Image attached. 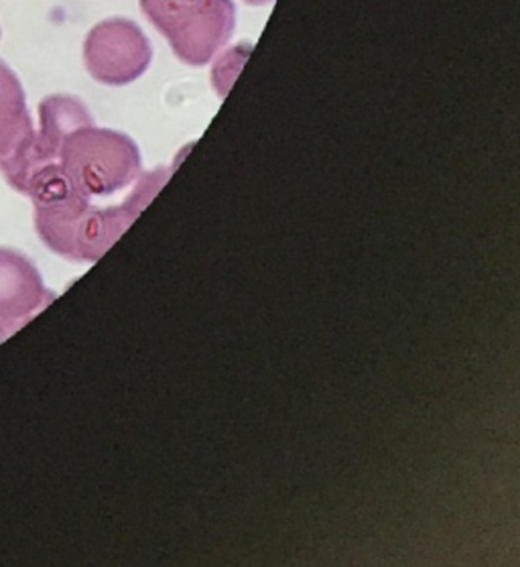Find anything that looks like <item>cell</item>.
I'll use <instances>...</instances> for the list:
<instances>
[{"label":"cell","mask_w":520,"mask_h":567,"mask_svg":"<svg viewBox=\"0 0 520 567\" xmlns=\"http://www.w3.org/2000/svg\"><path fill=\"white\" fill-rule=\"evenodd\" d=\"M250 48L238 45L235 50L226 51L222 58L216 62L211 70V82L214 87L218 90L220 96H226V92L235 84L236 75L240 72V68L247 62Z\"/></svg>","instance_id":"ba28073f"},{"label":"cell","mask_w":520,"mask_h":567,"mask_svg":"<svg viewBox=\"0 0 520 567\" xmlns=\"http://www.w3.org/2000/svg\"><path fill=\"white\" fill-rule=\"evenodd\" d=\"M248 4H267V2H271V0H245Z\"/></svg>","instance_id":"9c48e42d"},{"label":"cell","mask_w":520,"mask_h":567,"mask_svg":"<svg viewBox=\"0 0 520 567\" xmlns=\"http://www.w3.org/2000/svg\"><path fill=\"white\" fill-rule=\"evenodd\" d=\"M86 124H94V121L82 100L65 94H55L43 100L39 106V131H35L27 182L39 167L55 163L63 138Z\"/></svg>","instance_id":"52a82bcc"},{"label":"cell","mask_w":520,"mask_h":567,"mask_svg":"<svg viewBox=\"0 0 520 567\" xmlns=\"http://www.w3.org/2000/svg\"><path fill=\"white\" fill-rule=\"evenodd\" d=\"M149 39L128 19H106L87 33L84 63L87 74L106 86H126L149 70Z\"/></svg>","instance_id":"277c9868"},{"label":"cell","mask_w":520,"mask_h":567,"mask_svg":"<svg viewBox=\"0 0 520 567\" xmlns=\"http://www.w3.org/2000/svg\"><path fill=\"white\" fill-rule=\"evenodd\" d=\"M169 175L171 169L141 172L133 194L123 204L108 208L94 206L92 199L77 192L33 204L39 238L65 259L94 262L131 228Z\"/></svg>","instance_id":"6da1fadb"},{"label":"cell","mask_w":520,"mask_h":567,"mask_svg":"<svg viewBox=\"0 0 520 567\" xmlns=\"http://www.w3.org/2000/svg\"><path fill=\"white\" fill-rule=\"evenodd\" d=\"M141 7L187 65L210 63L235 33L232 0H141Z\"/></svg>","instance_id":"3957f363"},{"label":"cell","mask_w":520,"mask_h":567,"mask_svg":"<svg viewBox=\"0 0 520 567\" xmlns=\"http://www.w3.org/2000/svg\"><path fill=\"white\" fill-rule=\"evenodd\" d=\"M55 299L38 267L13 248L0 247V342Z\"/></svg>","instance_id":"8992f818"},{"label":"cell","mask_w":520,"mask_h":567,"mask_svg":"<svg viewBox=\"0 0 520 567\" xmlns=\"http://www.w3.org/2000/svg\"><path fill=\"white\" fill-rule=\"evenodd\" d=\"M33 143L35 126L27 109L25 90L13 70L0 62V173L21 194Z\"/></svg>","instance_id":"5b68a950"},{"label":"cell","mask_w":520,"mask_h":567,"mask_svg":"<svg viewBox=\"0 0 520 567\" xmlns=\"http://www.w3.org/2000/svg\"><path fill=\"white\" fill-rule=\"evenodd\" d=\"M58 165L87 199L108 198L137 182L141 153L131 136L86 124L63 138Z\"/></svg>","instance_id":"7a4b0ae2"}]
</instances>
